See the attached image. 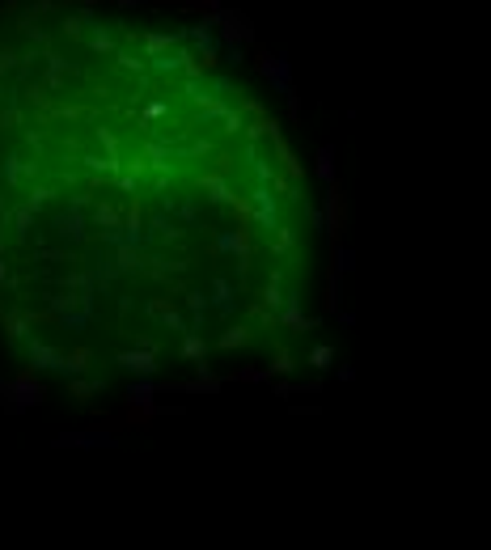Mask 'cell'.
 Wrapping results in <instances>:
<instances>
[{"label": "cell", "instance_id": "cell-1", "mask_svg": "<svg viewBox=\"0 0 491 550\" xmlns=\"http://www.w3.org/2000/svg\"><path fill=\"white\" fill-rule=\"evenodd\" d=\"M322 203L216 47L42 0L0 21V335L81 385L284 369L322 296Z\"/></svg>", "mask_w": 491, "mask_h": 550}]
</instances>
